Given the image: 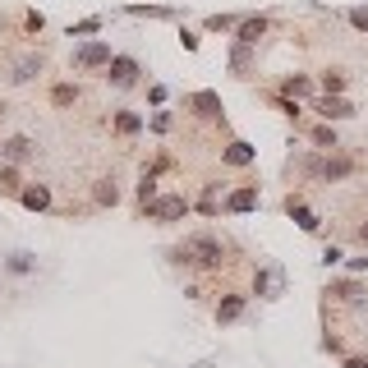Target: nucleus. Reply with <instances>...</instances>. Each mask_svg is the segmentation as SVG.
<instances>
[{
	"label": "nucleus",
	"instance_id": "f257e3e1",
	"mask_svg": "<svg viewBox=\"0 0 368 368\" xmlns=\"http://www.w3.org/2000/svg\"><path fill=\"white\" fill-rule=\"evenodd\" d=\"M179 263H198V267H216L221 263V240H212V235H193V240H184V244L175 249Z\"/></svg>",
	"mask_w": 368,
	"mask_h": 368
},
{
	"label": "nucleus",
	"instance_id": "f03ea898",
	"mask_svg": "<svg viewBox=\"0 0 368 368\" xmlns=\"http://www.w3.org/2000/svg\"><path fill=\"white\" fill-rule=\"evenodd\" d=\"M143 207L156 221H179V216L189 212V198H184V193H166V198H152V203H143Z\"/></svg>",
	"mask_w": 368,
	"mask_h": 368
},
{
	"label": "nucleus",
	"instance_id": "7ed1b4c3",
	"mask_svg": "<svg viewBox=\"0 0 368 368\" xmlns=\"http://www.w3.org/2000/svg\"><path fill=\"white\" fill-rule=\"evenodd\" d=\"M138 60H129V56H111V65H106V78H111L115 88H134L138 83Z\"/></svg>",
	"mask_w": 368,
	"mask_h": 368
},
{
	"label": "nucleus",
	"instance_id": "20e7f679",
	"mask_svg": "<svg viewBox=\"0 0 368 368\" xmlns=\"http://www.w3.org/2000/svg\"><path fill=\"white\" fill-rule=\"evenodd\" d=\"M74 65L78 69H106V65H111V46H106V42L78 46V51H74Z\"/></svg>",
	"mask_w": 368,
	"mask_h": 368
},
{
	"label": "nucleus",
	"instance_id": "39448f33",
	"mask_svg": "<svg viewBox=\"0 0 368 368\" xmlns=\"http://www.w3.org/2000/svg\"><path fill=\"white\" fill-rule=\"evenodd\" d=\"M258 295H263V300L286 295V272H281V267H263V272H258Z\"/></svg>",
	"mask_w": 368,
	"mask_h": 368
},
{
	"label": "nucleus",
	"instance_id": "423d86ee",
	"mask_svg": "<svg viewBox=\"0 0 368 368\" xmlns=\"http://www.w3.org/2000/svg\"><path fill=\"white\" fill-rule=\"evenodd\" d=\"M318 115H323V120H350V115H355V106H350V101H341V97H332V92H327V97L318 101Z\"/></svg>",
	"mask_w": 368,
	"mask_h": 368
},
{
	"label": "nucleus",
	"instance_id": "0eeeda50",
	"mask_svg": "<svg viewBox=\"0 0 368 368\" xmlns=\"http://www.w3.org/2000/svg\"><path fill=\"white\" fill-rule=\"evenodd\" d=\"M19 203L28 212H42V207H51V189L46 184H28V189H19Z\"/></svg>",
	"mask_w": 368,
	"mask_h": 368
},
{
	"label": "nucleus",
	"instance_id": "6e6552de",
	"mask_svg": "<svg viewBox=\"0 0 368 368\" xmlns=\"http://www.w3.org/2000/svg\"><path fill=\"white\" fill-rule=\"evenodd\" d=\"M189 106H193L198 115H207V120H216V115H221V97H216V92H193Z\"/></svg>",
	"mask_w": 368,
	"mask_h": 368
},
{
	"label": "nucleus",
	"instance_id": "1a4fd4ad",
	"mask_svg": "<svg viewBox=\"0 0 368 368\" xmlns=\"http://www.w3.org/2000/svg\"><path fill=\"white\" fill-rule=\"evenodd\" d=\"M258 207V189L249 184V189H235L230 198H226V212H253Z\"/></svg>",
	"mask_w": 368,
	"mask_h": 368
},
{
	"label": "nucleus",
	"instance_id": "9d476101",
	"mask_svg": "<svg viewBox=\"0 0 368 368\" xmlns=\"http://www.w3.org/2000/svg\"><path fill=\"white\" fill-rule=\"evenodd\" d=\"M286 212H290L295 221H300V230H318V216H313V212L304 207L300 198H286Z\"/></svg>",
	"mask_w": 368,
	"mask_h": 368
},
{
	"label": "nucleus",
	"instance_id": "9b49d317",
	"mask_svg": "<svg viewBox=\"0 0 368 368\" xmlns=\"http://www.w3.org/2000/svg\"><path fill=\"white\" fill-rule=\"evenodd\" d=\"M263 33H267V19H244V23H240V42H244V46H258Z\"/></svg>",
	"mask_w": 368,
	"mask_h": 368
},
{
	"label": "nucleus",
	"instance_id": "f8f14e48",
	"mask_svg": "<svg viewBox=\"0 0 368 368\" xmlns=\"http://www.w3.org/2000/svg\"><path fill=\"white\" fill-rule=\"evenodd\" d=\"M221 156L230 161V166H253V147H249V143H230Z\"/></svg>",
	"mask_w": 368,
	"mask_h": 368
},
{
	"label": "nucleus",
	"instance_id": "ddd939ff",
	"mask_svg": "<svg viewBox=\"0 0 368 368\" xmlns=\"http://www.w3.org/2000/svg\"><path fill=\"white\" fill-rule=\"evenodd\" d=\"M240 313H244V300H240V295H226L221 309H216V323H235Z\"/></svg>",
	"mask_w": 368,
	"mask_h": 368
},
{
	"label": "nucleus",
	"instance_id": "4468645a",
	"mask_svg": "<svg viewBox=\"0 0 368 368\" xmlns=\"http://www.w3.org/2000/svg\"><path fill=\"white\" fill-rule=\"evenodd\" d=\"M5 156H10V161H28V156H33V143H28V138H10V143H5Z\"/></svg>",
	"mask_w": 368,
	"mask_h": 368
},
{
	"label": "nucleus",
	"instance_id": "2eb2a0df",
	"mask_svg": "<svg viewBox=\"0 0 368 368\" xmlns=\"http://www.w3.org/2000/svg\"><path fill=\"white\" fill-rule=\"evenodd\" d=\"M115 129H120V134H138V129H143V120H138L134 111H120V115H115Z\"/></svg>",
	"mask_w": 368,
	"mask_h": 368
},
{
	"label": "nucleus",
	"instance_id": "dca6fc26",
	"mask_svg": "<svg viewBox=\"0 0 368 368\" xmlns=\"http://www.w3.org/2000/svg\"><path fill=\"white\" fill-rule=\"evenodd\" d=\"M37 69H42V60H37V56H23L19 65H14V78H19V83H23V78H33Z\"/></svg>",
	"mask_w": 368,
	"mask_h": 368
},
{
	"label": "nucleus",
	"instance_id": "f3484780",
	"mask_svg": "<svg viewBox=\"0 0 368 368\" xmlns=\"http://www.w3.org/2000/svg\"><path fill=\"white\" fill-rule=\"evenodd\" d=\"M88 33H101V19H78V23H69V37H88Z\"/></svg>",
	"mask_w": 368,
	"mask_h": 368
},
{
	"label": "nucleus",
	"instance_id": "a211bd4d",
	"mask_svg": "<svg viewBox=\"0 0 368 368\" xmlns=\"http://www.w3.org/2000/svg\"><path fill=\"white\" fill-rule=\"evenodd\" d=\"M129 14H138V19H170V10H161V5H129Z\"/></svg>",
	"mask_w": 368,
	"mask_h": 368
},
{
	"label": "nucleus",
	"instance_id": "6ab92c4d",
	"mask_svg": "<svg viewBox=\"0 0 368 368\" xmlns=\"http://www.w3.org/2000/svg\"><path fill=\"white\" fill-rule=\"evenodd\" d=\"M323 175H327V179H341V175H350V161H346V156H336V161H327V166H323Z\"/></svg>",
	"mask_w": 368,
	"mask_h": 368
},
{
	"label": "nucleus",
	"instance_id": "aec40b11",
	"mask_svg": "<svg viewBox=\"0 0 368 368\" xmlns=\"http://www.w3.org/2000/svg\"><path fill=\"white\" fill-rule=\"evenodd\" d=\"M286 97H309V78H286Z\"/></svg>",
	"mask_w": 368,
	"mask_h": 368
},
{
	"label": "nucleus",
	"instance_id": "412c9836",
	"mask_svg": "<svg viewBox=\"0 0 368 368\" xmlns=\"http://www.w3.org/2000/svg\"><path fill=\"white\" fill-rule=\"evenodd\" d=\"M323 88L327 92H341V88H346V74H341V69H327V74H323Z\"/></svg>",
	"mask_w": 368,
	"mask_h": 368
},
{
	"label": "nucleus",
	"instance_id": "4be33fe9",
	"mask_svg": "<svg viewBox=\"0 0 368 368\" xmlns=\"http://www.w3.org/2000/svg\"><path fill=\"white\" fill-rule=\"evenodd\" d=\"M332 295H341V300H350V304H355V300H364V290H359L355 281H341V286H336Z\"/></svg>",
	"mask_w": 368,
	"mask_h": 368
},
{
	"label": "nucleus",
	"instance_id": "5701e85b",
	"mask_svg": "<svg viewBox=\"0 0 368 368\" xmlns=\"http://www.w3.org/2000/svg\"><path fill=\"white\" fill-rule=\"evenodd\" d=\"M115 198H120V189H115L111 179H106V184H97V203H111V207H115Z\"/></svg>",
	"mask_w": 368,
	"mask_h": 368
},
{
	"label": "nucleus",
	"instance_id": "b1692460",
	"mask_svg": "<svg viewBox=\"0 0 368 368\" xmlns=\"http://www.w3.org/2000/svg\"><path fill=\"white\" fill-rule=\"evenodd\" d=\"M0 193H19V175L14 170H0Z\"/></svg>",
	"mask_w": 368,
	"mask_h": 368
},
{
	"label": "nucleus",
	"instance_id": "393cba45",
	"mask_svg": "<svg viewBox=\"0 0 368 368\" xmlns=\"http://www.w3.org/2000/svg\"><path fill=\"white\" fill-rule=\"evenodd\" d=\"M230 65L240 69V74H244V69H249V46H244V42L235 46V56H230Z\"/></svg>",
	"mask_w": 368,
	"mask_h": 368
},
{
	"label": "nucleus",
	"instance_id": "a878e982",
	"mask_svg": "<svg viewBox=\"0 0 368 368\" xmlns=\"http://www.w3.org/2000/svg\"><path fill=\"white\" fill-rule=\"evenodd\" d=\"M207 28H212V33H226V28H235V19H230V14H212Z\"/></svg>",
	"mask_w": 368,
	"mask_h": 368
},
{
	"label": "nucleus",
	"instance_id": "bb28decb",
	"mask_svg": "<svg viewBox=\"0 0 368 368\" xmlns=\"http://www.w3.org/2000/svg\"><path fill=\"white\" fill-rule=\"evenodd\" d=\"M313 143H318V147H336V134L323 124V129H313Z\"/></svg>",
	"mask_w": 368,
	"mask_h": 368
},
{
	"label": "nucleus",
	"instance_id": "cd10ccee",
	"mask_svg": "<svg viewBox=\"0 0 368 368\" xmlns=\"http://www.w3.org/2000/svg\"><path fill=\"white\" fill-rule=\"evenodd\" d=\"M74 97H78V88H56V92H51V101H56V106H69Z\"/></svg>",
	"mask_w": 368,
	"mask_h": 368
},
{
	"label": "nucleus",
	"instance_id": "c85d7f7f",
	"mask_svg": "<svg viewBox=\"0 0 368 368\" xmlns=\"http://www.w3.org/2000/svg\"><path fill=\"white\" fill-rule=\"evenodd\" d=\"M28 267H33V253H14L10 258V272H28Z\"/></svg>",
	"mask_w": 368,
	"mask_h": 368
},
{
	"label": "nucleus",
	"instance_id": "c756f323",
	"mask_svg": "<svg viewBox=\"0 0 368 368\" xmlns=\"http://www.w3.org/2000/svg\"><path fill=\"white\" fill-rule=\"evenodd\" d=\"M152 193H156V179H152V175H143V184H138V198L152 203Z\"/></svg>",
	"mask_w": 368,
	"mask_h": 368
},
{
	"label": "nucleus",
	"instance_id": "7c9ffc66",
	"mask_svg": "<svg viewBox=\"0 0 368 368\" xmlns=\"http://www.w3.org/2000/svg\"><path fill=\"white\" fill-rule=\"evenodd\" d=\"M350 23H355V28H364V33H368V5H359V10H350Z\"/></svg>",
	"mask_w": 368,
	"mask_h": 368
},
{
	"label": "nucleus",
	"instance_id": "2f4dec72",
	"mask_svg": "<svg viewBox=\"0 0 368 368\" xmlns=\"http://www.w3.org/2000/svg\"><path fill=\"white\" fill-rule=\"evenodd\" d=\"M152 129H156V134H166V129H170V115L156 111V115H152Z\"/></svg>",
	"mask_w": 368,
	"mask_h": 368
},
{
	"label": "nucleus",
	"instance_id": "473e14b6",
	"mask_svg": "<svg viewBox=\"0 0 368 368\" xmlns=\"http://www.w3.org/2000/svg\"><path fill=\"white\" fill-rule=\"evenodd\" d=\"M341 258H346V253H341V249H336V244H327V253H323V263H327V267H336Z\"/></svg>",
	"mask_w": 368,
	"mask_h": 368
},
{
	"label": "nucleus",
	"instance_id": "72a5a7b5",
	"mask_svg": "<svg viewBox=\"0 0 368 368\" xmlns=\"http://www.w3.org/2000/svg\"><path fill=\"white\" fill-rule=\"evenodd\" d=\"M346 368H368V359H350V364Z\"/></svg>",
	"mask_w": 368,
	"mask_h": 368
},
{
	"label": "nucleus",
	"instance_id": "f704fd0d",
	"mask_svg": "<svg viewBox=\"0 0 368 368\" xmlns=\"http://www.w3.org/2000/svg\"><path fill=\"white\" fill-rule=\"evenodd\" d=\"M359 240H364V244H368V226H359Z\"/></svg>",
	"mask_w": 368,
	"mask_h": 368
}]
</instances>
